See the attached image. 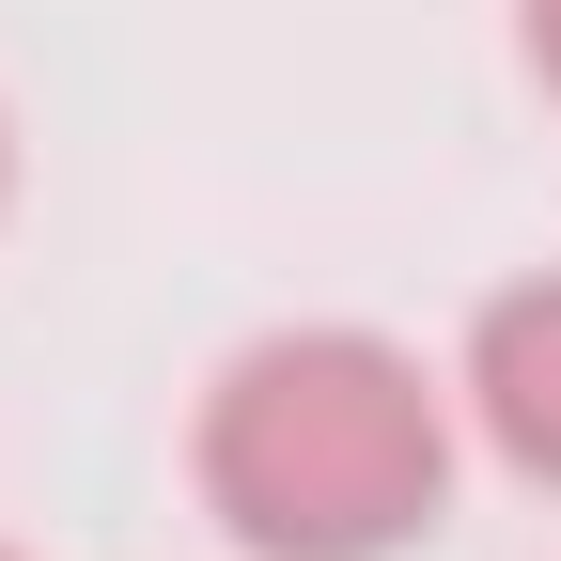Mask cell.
<instances>
[{"label": "cell", "mask_w": 561, "mask_h": 561, "mask_svg": "<svg viewBox=\"0 0 561 561\" xmlns=\"http://www.w3.org/2000/svg\"><path fill=\"white\" fill-rule=\"evenodd\" d=\"M453 405L468 390H437L375 328H265L187 421L203 515L250 561H390L453 500Z\"/></svg>", "instance_id": "cell-1"}, {"label": "cell", "mask_w": 561, "mask_h": 561, "mask_svg": "<svg viewBox=\"0 0 561 561\" xmlns=\"http://www.w3.org/2000/svg\"><path fill=\"white\" fill-rule=\"evenodd\" d=\"M483 453L515 483H561V280H500V297L468 312V359H453Z\"/></svg>", "instance_id": "cell-2"}, {"label": "cell", "mask_w": 561, "mask_h": 561, "mask_svg": "<svg viewBox=\"0 0 561 561\" xmlns=\"http://www.w3.org/2000/svg\"><path fill=\"white\" fill-rule=\"evenodd\" d=\"M515 47H530V79L561 94V0H515Z\"/></svg>", "instance_id": "cell-3"}, {"label": "cell", "mask_w": 561, "mask_h": 561, "mask_svg": "<svg viewBox=\"0 0 561 561\" xmlns=\"http://www.w3.org/2000/svg\"><path fill=\"white\" fill-rule=\"evenodd\" d=\"M0 203H16V125H0Z\"/></svg>", "instance_id": "cell-4"}, {"label": "cell", "mask_w": 561, "mask_h": 561, "mask_svg": "<svg viewBox=\"0 0 561 561\" xmlns=\"http://www.w3.org/2000/svg\"><path fill=\"white\" fill-rule=\"evenodd\" d=\"M0 561H16V546H0Z\"/></svg>", "instance_id": "cell-5"}]
</instances>
